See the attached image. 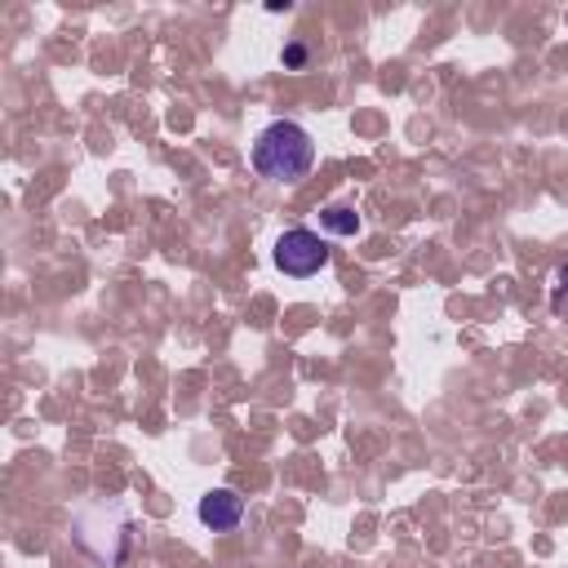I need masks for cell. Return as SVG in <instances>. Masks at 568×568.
Masks as SVG:
<instances>
[{"instance_id": "3", "label": "cell", "mask_w": 568, "mask_h": 568, "mask_svg": "<svg viewBox=\"0 0 568 568\" xmlns=\"http://www.w3.org/2000/svg\"><path fill=\"white\" fill-rule=\"evenodd\" d=\"M271 257H275V266H280L284 275L312 280V275H320V271L329 266L334 249H329V240H325L320 231H312V227H290V231H280Z\"/></svg>"}, {"instance_id": "6", "label": "cell", "mask_w": 568, "mask_h": 568, "mask_svg": "<svg viewBox=\"0 0 568 568\" xmlns=\"http://www.w3.org/2000/svg\"><path fill=\"white\" fill-rule=\"evenodd\" d=\"M280 63H284V72H303V67L312 63V50H307L303 41H294V45H284V54H280Z\"/></svg>"}, {"instance_id": "1", "label": "cell", "mask_w": 568, "mask_h": 568, "mask_svg": "<svg viewBox=\"0 0 568 568\" xmlns=\"http://www.w3.org/2000/svg\"><path fill=\"white\" fill-rule=\"evenodd\" d=\"M72 541L98 564V568H134L143 528L134 519L129 502L116 497H85L72 511Z\"/></svg>"}, {"instance_id": "5", "label": "cell", "mask_w": 568, "mask_h": 568, "mask_svg": "<svg viewBox=\"0 0 568 568\" xmlns=\"http://www.w3.org/2000/svg\"><path fill=\"white\" fill-rule=\"evenodd\" d=\"M320 227L329 231V235H343V240H351V235H360L365 231V218L356 213V204H325L320 209Z\"/></svg>"}, {"instance_id": "2", "label": "cell", "mask_w": 568, "mask_h": 568, "mask_svg": "<svg viewBox=\"0 0 568 568\" xmlns=\"http://www.w3.org/2000/svg\"><path fill=\"white\" fill-rule=\"evenodd\" d=\"M249 160H253L257 178L294 187V182H303V178L316 169V138H312L298 120H271V125L253 138Z\"/></svg>"}, {"instance_id": "4", "label": "cell", "mask_w": 568, "mask_h": 568, "mask_svg": "<svg viewBox=\"0 0 568 568\" xmlns=\"http://www.w3.org/2000/svg\"><path fill=\"white\" fill-rule=\"evenodd\" d=\"M196 519L209 528V533H235L240 519H244V497L235 488H209L200 502H196Z\"/></svg>"}]
</instances>
